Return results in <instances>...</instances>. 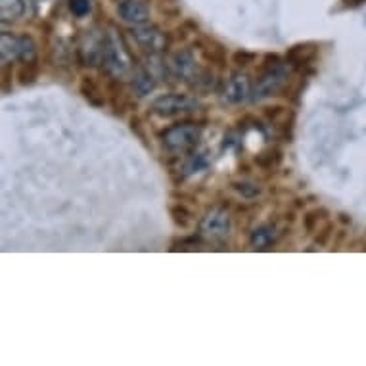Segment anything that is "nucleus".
<instances>
[{"instance_id":"nucleus-27","label":"nucleus","mask_w":366,"mask_h":366,"mask_svg":"<svg viewBox=\"0 0 366 366\" xmlns=\"http://www.w3.org/2000/svg\"><path fill=\"white\" fill-rule=\"evenodd\" d=\"M204 244V240H202V236H192V238H180V240H174L173 242V252H177V249H194L196 246H202Z\"/></svg>"},{"instance_id":"nucleus-18","label":"nucleus","mask_w":366,"mask_h":366,"mask_svg":"<svg viewBox=\"0 0 366 366\" xmlns=\"http://www.w3.org/2000/svg\"><path fill=\"white\" fill-rule=\"evenodd\" d=\"M0 42H2V66H8L10 61H19V35L4 31Z\"/></svg>"},{"instance_id":"nucleus-2","label":"nucleus","mask_w":366,"mask_h":366,"mask_svg":"<svg viewBox=\"0 0 366 366\" xmlns=\"http://www.w3.org/2000/svg\"><path fill=\"white\" fill-rule=\"evenodd\" d=\"M163 148L171 154H188L192 152L202 140V127L190 121H182L169 127L159 134Z\"/></svg>"},{"instance_id":"nucleus-26","label":"nucleus","mask_w":366,"mask_h":366,"mask_svg":"<svg viewBox=\"0 0 366 366\" xmlns=\"http://www.w3.org/2000/svg\"><path fill=\"white\" fill-rule=\"evenodd\" d=\"M257 61V54L255 52H249V50H236L232 54V64H236L238 67H249L252 64Z\"/></svg>"},{"instance_id":"nucleus-23","label":"nucleus","mask_w":366,"mask_h":366,"mask_svg":"<svg viewBox=\"0 0 366 366\" xmlns=\"http://www.w3.org/2000/svg\"><path fill=\"white\" fill-rule=\"evenodd\" d=\"M232 190L238 192L244 199H255L261 194V187L255 184V182H249V180H234L232 184Z\"/></svg>"},{"instance_id":"nucleus-17","label":"nucleus","mask_w":366,"mask_h":366,"mask_svg":"<svg viewBox=\"0 0 366 366\" xmlns=\"http://www.w3.org/2000/svg\"><path fill=\"white\" fill-rule=\"evenodd\" d=\"M284 159V152L277 146H272V148H267V150L259 152L257 156H255V165L259 169H263V171H272V169L280 167V163Z\"/></svg>"},{"instance_id":"nucleus-24","label":"nucleus","mask_w":366,"mask_h":366,"mask_svg":"<svg viewBox=\"0 0 366 366\" xmlns=\"http://www.w3.org/2000/svg\"><path fill=\"white\" fill-rule=\"evenodd\" d=\"M36 77H39V64H24L18 73L19 84H24V86L35 83Z\"/></svg>"},{"instance_id":"nucleus-13","label":"nucleus","mask_w":366,"mask_h":366,"mask_svg":"<svg viewBox=\"0 0 366 366\" xmlns=\"http://www.w3.org/2000/svg\"><path fill=\"white\" fill-rule=\"evenodd\" d=\"M106 94H109V104L114 108L115 115H125V112L131 108V97L127 94L125 86L117 79H109L108 86H106Z\"/></svg>"},{"instance_id":"nucleus-14","label":"nucleus","mask_w":366,"mask_h":366,"mask_svg":"<svg viewBox=\"0 0 366 366\" xmlns=\"http://www.w3.org/2000/svg\"><path fill=\"white\" fill-rule=\"evenodd\" d=\"M156 86H157L156 77H154V75H152L148 69H144V67H139L137 71L132 73L131 89L139 98L148 97L150 92H154V90H156Z\"/></svg>"},{"instance_id":"nucleus-12","label":"nucleus","mask_w":366,"mask_h":366,"mask_svg":"<svg viewBox=\"0 0 366 366\" xmlns=\"http://www.w3.org/2000/svg\"><path fill=\"white\" fill-rule=\"evenodd\" d=\"M318 56V44L315 42H300L294 44L292 49L286 52V64L294 69H301V67L309 66L311 61Z\"/></svg>"},{"instance_id":"nucleus-5","label":"nucleus","mask_w":366,"mask_h":366,"mask_svg":"<svg viewBox=\"0 0 366 366\" xmlns=\"http://www.w3.org/2000/svg\"><path fill=\"white\" fill-rule=\"evenodd\" d=\"M230 227H232L230 213H228L224 207L215 205V207H211V209L205 211V215L199 219L198 234L202 236L204 240L221 242L230 234Z\"/></svg>"},{"instance_id":"nucleus-33","label":"nucleus","mask_w":366,"mask_h":366,"mask_svg":"<svg viewBox=\"0 0 366 366\" xmlns=\"http://www.w3.org/2000/svg\"><path fill=\"white\" fill-rule=\"evenodd\" d=\"M340 221L343 222V224H351V217H347V215H340Z\"/></svg>"},{"instance_id":"nucleus-32","label":"nucleus","mask_w":366,"mask_h":366,"mask_svg":"<svg viewBox=\"0 0 366 366\" xmlns=\"http://www.w3.org/2000/svg\"><path fill=\"white\" fill-rule=\"evenodd\" d=\"M347 6H360V4H365L366 0H343Z\"/></svg>"},{"instance_id":"nucleus-10","label":"nucleus","mask_w":366,"mask_h":366,"mask_svg":"<svg viewBox=\"0 0 366 366\" xmlns=\"http://www.w3.org/2000/svg\"><path fill=\"white\" fill-rule=\"evenodd\" d=\"M194 49L202 56V60L209 67L224 69L227 67V49L213 39H198L194 41Z\"/></svg>"},{"instance_id":"nucleus-22","label":"nucleus","mask_w":366,"mask_h":366,"mask_svg":"<svg viewBox=\"0 0 366 366\" xmlns=\"http://www.w3.org/2000/svg\"><path fill=\"white\" fill-rule=\"evenodd\" d=\"M328 217H330V211L326 209V207H315V209L307 211L305 215H303V230H305V234H312L317 230L318 222L326 221Z\"/></svg>"},{"instance_id":"nucleus-28","label":"nucleus","mask_w":366,"mask_h":366,"mask_svg":"<svg viewBox=\"0 0 366 366\" xmlns=\"http://www.w3.org/2000/svg\"><path fill=\"white\" fill-rule=\"evenodd\" d=\"M69 10L75 18H84L90 12V0H69Z\"/></svg>"},{"instance_id":"nucleus-16","label":"nucleus","mask_w":366,"mask_h":366,"mask_svg":"<svg viewBox=\"0 0 366 366\" xmlns=\"http://www.w3.org/2000/svg\"><path fill=\"white\" fill-rule=\"evenodd\" d=\"M274 242H277V227L274 224H261L253 230L252 238H249L253 249H259V252L269 249Z\"/></svg>"},{"instance_id":"nucleus-20","label":"nucleus","mask_w":366,"mask_h":366,"mask_svg":"<svg viewBox=\"0 0 366 366\" xmlns=\"http://www.w3.org/2000/svg\"><path fill=\"white\" fill-rule=\"evenodd\" d=\"M169 215L173 219V222L180 228H190L196 215L192 209H188L184 204H171L169 205Z\"/></svg>"},{"instance_id":"nucleus-31","label":"nucleus","mask_w":366,"mask_h":366,"mask_svg":"<svg viewBox=\"0 0 366 366\" xmlns=\"http://www.w3.org/2000/svg\"><path fill=\"white\" fill-rule=\"evenodd\" d=\"M2 77H4L2 79V90H4V92H8V90H10L8 89V81H10V77H12V75H10V71L6 69V66H4V75H2Z\"/></svg>"},{"instance_id":"nucleus-30","label":"nucleus","mask_w":366,"mask_h":366,"mask_svg":"<svg viewBox=\"0 0 366 366\" xmlns=\"http://www.w3.org/2000/svg\"><path fill=\"white\" fill-rule=\"evenodd\" d=\"M131 129H132V132H137V134H139L140 139H142V140L146 139L144 129H142V121H140L139 115H132V117H131Z\"/></svg>"},{"instance_id":"nucleus-4","label":"nucleus","mask_w":366,"mask_h":366,"mask_svg":"<svg viewBox=\"0 0 366 366\" xmlns=\"http://www.w3.org/2000/svg\"><path fill=\"white\" fill-rule=\"evenodd\" d=\"M199 108V102L190 94H180V92H171V94H163L157 97L150 104V112L162 119H171V117H179V115L192 114Z\"/></svg>"},{"instance_id":"nucleus-25","label":"nucleus","mask_w":366,"mask_h":366,"mask_svg":"<svg viewBox=\"0 0 366 366\" xmlns=\"http://www.w3.org/2000/svg\"><path fill=\"white\" fill-rule=\"evenodd\" d=\"M334 232H336V227H334V222L326 221L325 227L318 230V234L315 236V246L318 247H325L328 246V242H330V238L334 236Z\"/></svg>"},{"instance_id":"nucleus-1","label":"nucleus","mask_w":366,"mask_h":366,"mask_svg":"<svg viewBox=\"0 0 366 366\" xmlns=\"http://www.w3.org/2000/svg\"><path fill=\"white\" fill-rule=\"evenodd\" d=\"M132 61L134 56L125 49V44L119 41V36L115 35L114 31L106 33L104 39V54H102V71L109 79H125L132 69Z\"/></svg>"},{"instance_id":"nucleus-8","label":"nucleus","mask_w":366,"mask_h":366,"mask_svg":"<svg viewBox=\"0 0 366 366\" xmlns=\"http://www.w3.org/2000/svg\"><path fill=\"white\" fill-rule=\"evenodd\" d=\"M252 94V77L244 71L230 73V77L222 89V102L230 106L244 104Z\"/></svg>"},{"instance_id":"nucleus-21","label":"nucleus","mask_w":366,"mask_h":366,"mask_svg":"<svg viewBox=\"0 0 366 366\" xmlns=\"http://www.w3.org/2000/svg\"><path fill=\"white\" fill-rule=\"evenodd\" d=\"M19 61L21 64H39V50L33 36L19 35Z\"/></svg>"},{"instance_id":"nucleus-15","label":"nucleus","mask_w":366,"mask_h":366,"mask_svg":"<svg viewBox=\"0 0 366 366\" xmlns=\"http://www.w3.org/2000/svg\"><path fill=\"white\" fill-rule=\"evenodd\" d=\"M79 90H81V94L86 98V102H89L90 106H94V108H104V106H106V97H104L102 86H100L94 79L89 77V75L81 79Z\"/></svg>"},{"instance_id":"nucleus-19","label":"nucleus","mask_w":366,"mask_h":366,"mask_svg":"<svg viewBox=\"0 0 366 366\" xmlns=\"http://www.w3.org/2000/svg\"><path fill=\"white\" fill-rule=\"evenodd\" d=\"M25 14V0H0V18L4 24L18 21Z\"/></svg>"},{"instance_id":"nucleus-6","label":"nucleus","mask_w":366,"mask_h":366,"mask_svg":"<svg viewBox=\"0 0 366 366\" xmlns=\"http://www.w3.org/2000/svg\"><path fill=\"white\" fill-rule=\"evenodd\" d=\"M131 36L140 49L144 52H150V54H163V52H167L169 44H171L167 33L157 25H134Z\"/></svg>"},{"instance_id":"nucleus-29","label":"nucleus","mask_w":366,"mask_h":366,"mask_svg":"<svg viewBox=\"0 0 366 366\" xmlns=\"http://www.w3.org/2000/svg\"><path fill=\"white\" fill-rule=\"evenodd\" d=\"M162 14H165L167 18H177L180 14V8L177 6V4H173V2H167V4H165V0H163Z\"/></svg>"},{"instance_id":"nucleus-3","label":"nucleus","mask_w":366,"mask_h":366,"mask_svg":"<svg viewBox=\"0 0 366 366\" xmlns=\"http://www.w3.org/2000/svg\"><path fill=\"white\" fill-rule=\"evenodd\" d=\"M290 81V69L284 64H277V66H270L261 69L253 89V98L255 100H264V98L278 97L284 89L288 86Z\"/></svg>"},{"instance_id":"nucleus-11","label":"nucleus","mask_w":366,"mask_h":366,"mask_svg":"<svg viewBox=\"0 0 366 366\" xmlns=\"http://www.w3.org/2000/svg\"><path fill=\"white\" fill-rule=\"evenodd\" d=\"M117 14L123 21L131 25H144L150 19V10L140 0H123L117 6Z\"/></svg>"},{"instance_id":"nucleus-7","label":"nucleus","mask_w":366,"mask_h":366,"mask_svg":"<svg viewBox=\"0 0 366 366\" xmlns=\"http://www.w3.org/2000/svg\"><path fill=\"white\" fill-rule=\"evenodd\" d=\"M104 39H106V31H104V33L86 31V35L83 36V41L79 42V46L75 49L77 61L81 66L97 67L98 64H102Z\"/></svg>"},{"instance_id":"nucleus-9","label":"nucleus","mask_w":366,"mask_h":366,"mask_svg":"<svg viewBox=\"0 0 366 366\" xmlns=\"http://www.w3.org/2000/svg\"><path fill=\"white\" fill-rule=\"evenodd\" d=\"M169 69L174 73V77H179L180 81H184V83L190 84L196 83V79H198L199 71H202V67L198 66V61L194 58L192 50L188 49L177 50V52L171 56V60H169Z\"/></svg>"}]
</instances>
